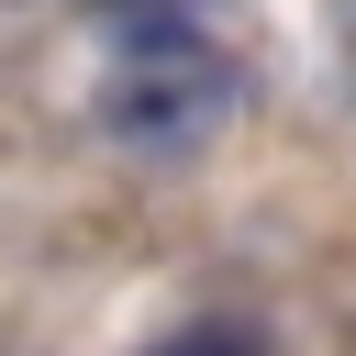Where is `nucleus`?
<instances>
[{"label":"nucleus","mask_w":356,"mask_h":356,"mask_svg":"<svg viewBox=\"0 0 356 356\" xmlns=\"http://www.w3.org/2000/svg\"><path fill=\"white\" fill-rule=\"evenodd\" d=\"M145 356H267L245 323H189V334H167V345H145Z\"/></svg>","instance_id":"2"},{"label":"nucleus","mask_w":356,"mask_h":356,"mask_svg":"<svg viewBox=\"0 0 356 356\" xmlns=\"http://www.w3.org/2000/svg\"><path fill=\"white\" fill-rule=\"evenodd\" d=\"M234 56L211 44V22H122L111 33V67H100V134L122 145H200L222 111H234Z\"/></svg>","instance_id":"1"},{"label":"nucleus","mask_w":356,"mask_h":356,"mask_svg":"<svg viewBox=\"0 0 356 356\" xmlns=\"http://www.w3.org/2000/svg\"><path fill=\"white\" fill-rule=\"evenodd\" d=\"M100 11H111V33H122V22H189L200 0H100Z\"/></svg>","instance_id":"3"}]
</instances>
